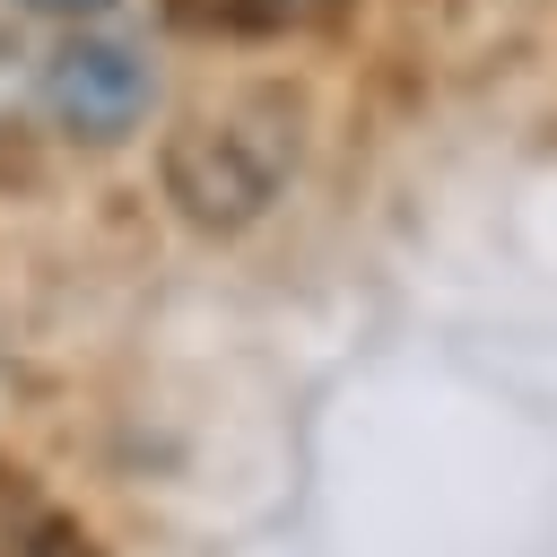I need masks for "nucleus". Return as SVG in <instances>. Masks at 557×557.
<instances>
[{"mask_svg":"<svg viewBox=\"0 0 557 557\" xmlns=\"http://www.w3.org/2000/svg\"><path fill=\"white\" fill-rule=\"evenodd\" d=\"M17 9H35V17H96V9H113V0H17Z\"/></svg>","mask_w":557,"mask_h":557,"instance_id":"obj_4","label":"nucleus"},{"mask_svg":"<svg viewBox=\"0 0 557 557\" xmlns=\"http://www.w3.org/2000/svg\"><path fill=\"white\" fill-rule=\"evenodd\" d=\"M0 557H96V548H87V531H78V522H61V513H44L35 531H17V540H0Z\"/></svg>","mask_w":557,"mask_h":557,"instance_id":"obj_3","label":"nucleus"},{"mask_svg":"<svg viewBox=\"0 0 557 557\" xmlns=\"http://www.w3.org/2000/svg\"><path fill=\"white\" fill-rule=\"evenodd\" d=\"M287 122L278 104H226V113H191L165 131L157 165H165V191L191 226H252L287 174Z\"/></svg>","mask_w":557,"mask_h":557,"instance_id":"obj_1","label":"nucleus"},{"mask_svg":"<svg viewBox=\"0 0 557 557\" xmlns=\"http://www.w3.org/2000/svg\"><path fill=\"white\" fill-rule=\"evenodd\" d=\"M44 113L70 131V139H87V148H113V139H131L139 122H148V104H157V70H148V52L139 44H122V35H61L52 52H44Z\"/></svg>","mask_w":557,"mask_h":557,"instance_id":"obj_2","label":"nucleus"}]
</instances>
